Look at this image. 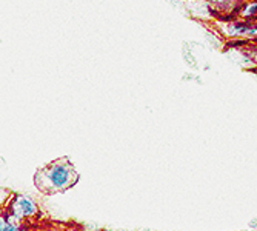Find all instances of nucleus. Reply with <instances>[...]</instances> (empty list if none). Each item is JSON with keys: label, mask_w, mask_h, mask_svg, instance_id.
Listing matches in <instances>:
<instances>
[{"label": "nucleus", "mask_w": 257, "mask_h": 231, "mask_svg": "<svg viewBox=\"0 0 257 231\" xmlns=\"http://www.w3.org/2000/svg\"><path fill=\"white\" fill-rule=\"evenodd\" d=\"M79 179L80 174L69 157H59L36 171L34 185L42 194L53 196L71 190Z\"/></svg>", "instance_id": "f257e3e1"}, {"label": "nucleus", "mask_w": 257, "mask_h": 231, "mask_svg": "<svg viewBox=\"0 0 257 231\" xmlns=\"http://www.w3.org/2000/svg\"><path fill=\"white\" fill-rule=\"evenodd\" d=\"M219 33L231 42H257V20H243L240 17H232L222 20Z\"/></svg>", "instance_id": "f03ea898"}, {"label": "nucleus", "mask_w": 257, "mask_h": 231, "mask_svg": "<svg viewBox=\"0 0 257 231\" xmlns=\"http://www.w3.org/2000/svg\"><path fill=\"white\" fill-rule=\"evenodd\" d=\"M7 211H10L13 216H16L17 219L23 222H33L34 219H37L40 208L31 196L14 194L7 208Z\"/></svg>", "instance_id": "7ed1b4c3"}, {"label": "nucleus", "mask_w": 257, "mask_h": 231, "mask_svg": "<svg viewBox=\"0 0 257 231\" xmlns=\"http://www.w3.org/2000/svg\"><path fill=\"white\" fill-rule=\"evenodd\" d=\"M242 4L243 0H206L209 13L222 20L237 17Z\"/></svg>", "instance_id": "20e7f679"}, {"label": "nucleus", "mask_w": 257, "mask_h": 231, "mask_svg": "<svg viewBox=\"0 0 257 231\" xmlns=\"http://www.w3.org/2000/svg\"><path fill=\"white\" fill-rule=\"evenodd\" d=\"M0 231H28L27 222L13 216L10 211H0Z\"/></svg>", "instance_id": "39448f33"}, {"label": "nucleus", "mask_w": 257, "mask_h": 231, "mask_svg": "<svg viewBox=\"0 0 257 231\" xmlns=\"http://www.w3.org/2000/svg\"><path fill=\"white\" fill-rule=\"evenodd\" d=\"M237 17L243 20H257V0H245L242 4Z\"/></svg>", "instance_id": "423d86ee"}, {"label": "nucleus", "mask_w": 257, "mask_h": 231, "mask_svg": "<svg viewBox=\"0 0 257 231\" xmlns=\"http://www.w3.org/2000/svg\"><path fill=\"white\" fill-rule=\"evenodd\" d=\"M14 194H16V193H13L11 190H8V188H4V187H0V211L7 210Z\"/></svg>", "instance_id": "0eeeda50"}, {"label": "nucleus", "mask_w": 257, "mask_h": 231, "mask_svg": "<svg viewBox=\"0 0 257 231\" xmlns=\"http://www.w3.org/2000/svg\"><path fill=\"white\" fill-rule=\"evenodd\" d=\"M37 231H59V229H54V228H50V226H45V228H40Z\"/></svg>", "instance_id": "6e6552de"}]
</instances>
